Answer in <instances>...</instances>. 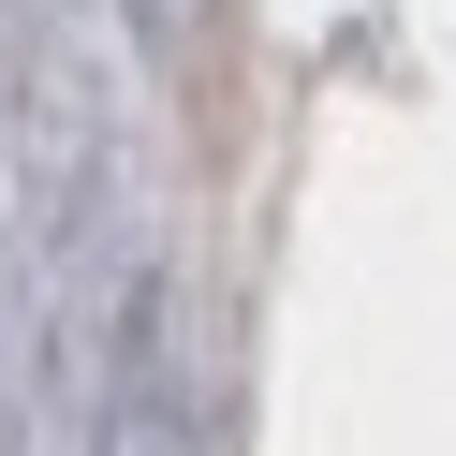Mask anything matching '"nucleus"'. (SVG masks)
Instances as JSON below:
<instances>
[]
</instances>
